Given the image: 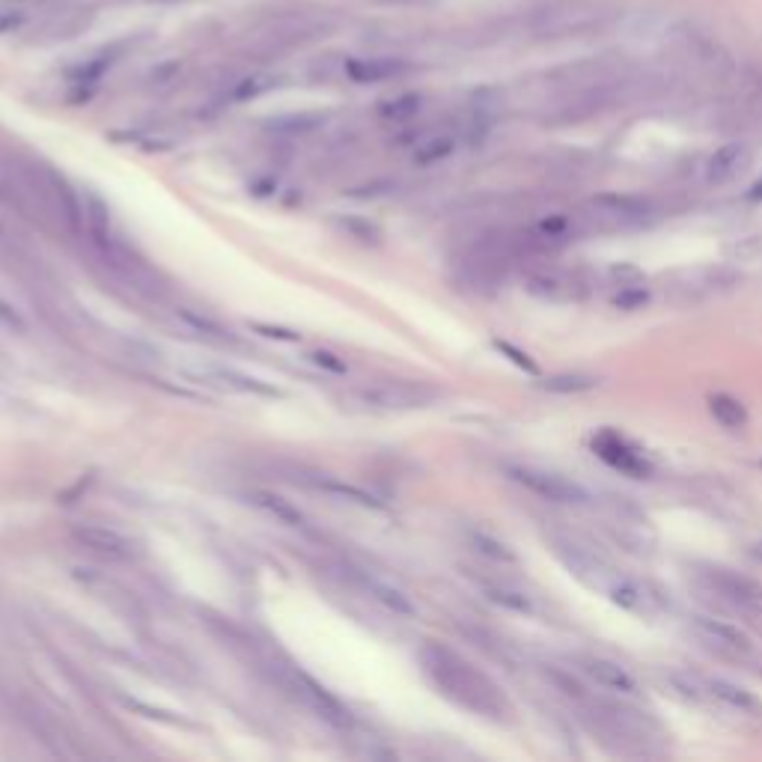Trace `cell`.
<instances>
[{"label":"cell","mask_w":762,"mask_h":762,"mask_svg":"<svg viewBox=\"0 0 762 762\" xmlns=\"http://www.w3.org/2000/svg\"><path fill=\"white\" fill-rule=\"evenodd\" d=\"M495 349H498V352H504L518 370H524V373H530V376H536V373H539V367H536V364H533L524 352H518L515 346H509V343H504V340H495Z\"/></svg>","instance_id":"obj_27"},{"label":"cell","mask_w":762,"mask_h":762,"mask_svg":"<svg viewBox=\"0 0 762 762\" xmlns=\"http://www.w3.org/2000/svg\"><path fill=\"white\" fill-rule=\"evenodd\" d=\"M75 539L90 548L93 554L99 557H108V560H128L131 557V542H128L123 533L111 530V527H99V524H81L75 527Z\"/></svg>","instance_id":"obj_13"},{"label":"cell","mask_w":762,"mask_h":762,"mask_svg":"<svg viewBox=\"0 0 762 762\" xmlns=\"http://www.w3.org/2000/svg\"><path fill=\"white\" fill-rule=\"evenodd\" d=\"M593 387H599V379L596 376H584V373H560V376H551V379L542 381V390L563 393V396H569V393H587Z\"/></svg>","instance_id":"obj_23"},{"label":"cell","mask_w":762,"mask_h":762,"mask_svg":"<svg viewBox=\"0 0 762 762\" xmlns=\"http://www.w3.org/2000/svg\"><path fill=\"white\" fill-rule=\"evenodd\" d=\"M453 149H456V140L450 134H435V137H426L423 143H417L414 161L417 164H438V161L450 158Z\"/></svg>","instance_id":"obj_21"},{"label":"cell","mask_w":762,"mask_h":762,"mask_svg":"<svg viewBox=\"0 0 762 762\" xmlns=\"http://www.w3.org/2000/svg\"><path fill=\"white\" fill-rule=\"evenodd\" d=\"M593 453L605 465H611L614 471H620L632 480H649L652 477V462L637 450L626 435H620L614 429H602V432L593 435Z\"/></svg>","instance_id":"obj_7"},{"label":"cell","mask_w":762,"mask_h":762,"mask_svg":"<svg viewBox=\"0 0 762 762\" xmlns=\"http://www.w3.org/2000/svg\"><path fill=\"white\" fill-rule=\"evenodd\" d=\"M655 203L640 194H596L584 203L581 218L587 230H635L655 221Z\"/></svg>","instance_id":"obj_4"},{"label":"cell","mask_w":762,"mask_h":762,"mask_svg":"<svg viewBox=\"0 0 762 762\" xmlns=\"http://www.w3.org/2000/svg\"><path fill=\"white\" fill-rule=\"evenodd\" d=\"M423 108V99L417 93H402L390 102H384L379 108V114L390 123H405V120H414Z\"/></svg>","instance_id":"obj_22"},{"label":"cell","mask_w":762,"mask_h":762,"mask_svg":"<svg viewBox=\"0 0 762 762\" xmlns=\"http://www.w3.org/2000/svg\"><path fill=\"white\" fill-rule=\"evenodd\" d=\"M114 63H117V51H114V48H111V51H102V54H96L93 60H87L81 69H75V72H72V81H75L81 90H84V87H96Z\"/></svg>","instance_id":"obj_20"},{"label":"cell","mask_w":762,"mask_h":762,"mask_svg":"<svg viewBox=\"0 0 762 762\" xmlns=\"http://www.w3.org/2000/svg\"><path fill=\"white\" fill-rule=\"evenodd\" d=\"M709 411L730 432H739V429L748 426V408L736 396H730V393H712L709 396Z\"/></svg>","instance_id":"obj_17"},{"label":"cell","mask_w":762,"mask_h":762,"mask_svg":"<svg viewBox=\"0 0 762 762\" xmlns=\"http://www.w3.org/2000/svg\"><path fill=\"white\" fill-rule=\"evenodd\" d=\"M748 200H754V203H757V200H762V179L757 182V185H754V188H751V191H748Z\"/></svg>","instance_id":"obj_34"},{"label":"cell","mask_w":762,"mask_h":762,"mask_svg":"<svg viewBox=\"0 0 762 762\" xmlns=\"http://www.w3.org/2000/svg\"><path fill=\"white\" fill-rule=\"evenodd\" d=\"M420 661H423L426 676L435 682V688L447 700H453L456 706H462L474 715H483L492 721H509L512 706L504 697V691L486 673H480L471 661H465L459 652H453L441 643H426L420 652Z\"/></svg>","instance_id":"obj_1"},{"label":"cell","mask_w":762,"mask_h":762,"mask_svg":"<svg viewBox=\"0 0 762 762\" xmlns=\"http://www.w3.org/2000/svg\"><path fill=\"white\" fill-rule=\"evenodd\" d=\"M51 185H54V191H57V200L63 203V209H66V218H69V224H72V230H78L81 227V203H78V194L69 188V182L63 179V176H57V173H51Z\"/></svg>","instance_id":"obj_26"},{"label":"cell","mask_w":762,"mask_h":762,"mask_svg":"<svg viewBox=\"0 0 762 762\" xmlns=\"http://www.w3.org/2000/svg\"><path fill=\"white\" fill-rule=\"evenodd\" d=\"M310 358H313V364L328 367L331 373H346V364H343V361H337V355H331V352H313Z\"/></svg>","instance_id":"obj_30"},{"label":"cell","mask_w":762,"mask_h":762,"mask_svg":"<svg viewBox=\"0 0 762 762\" xmlns=\"http://www.w3.org/2000/svg\"><path fill=\"white\" fill-rule=\"evenodd\" d=\"M259 90H265V78H248V81H242V84L236 87L233 99H236V102H248V99H254Z\"/></svg>","instance_id":"obj_28"},{"label":"cell","mask_w":762,"mask_h":762,"mask_svg":"<svg viewBox=\"0 0 762 762\" xmlns=\"http://www.w3.org/2000/svg\"><path fill=\"white\" fill-rule=\"evenodd\" d=\"M527 292L548 304H575L587 298L590 283L581 271L569 268H536L527 274Z\"/></svg>","instance_id":"obj_6"},{"label":"cell","mask_w":762,"mask_h":762,"mask_svg":"<svg viewBox=\"0 0 762 762\" xmlns=\"http://www.w3.org/2000/svg\"><path fill=\"white\" fill-rule=\"evenodd\" d=\"M254 331L265 334V337H274V340H289V343L301 340V334H295V331H283V328H271V325H254Z\"/></svg>","instance_id":"obj_31"},{"label":"cell","mask_w":762,"mask_h":762,"mask_svg":"<svg viewBox=\"0 0 762 762\" xmlns=\"http://www.w3.org/2000/svg\"><path fill=\"white\" fill-rule=\"evenodd\" d=\"M751 557H754V560H762V542H757V545H754V551H751Z\"/></svg>","instance_id":"obj_35"},{"label":"cell","mask_w":762,"mask_h":762,"mask_svg":"<svg viewBox=\"0 0 762 762\" xmlns=\"http://www.w3.org/2000/svg\"><path fill=\"white\" fill-rule=\"evenodd\" d=\"M203 379H218V384H224V387H236V390H242V393H259V396H277V390L274 387H268V384H262L254 376H245V373H236V370H206V373H200Z\"/></svg>","instance_id":"obj_19"},{"label":"cell","mask_w":762,"mask_h":762,"mask_svg":"<svg viewBox=\"0 0 762 762\" xmlns=\"http://www.w3.org/2000/svg\"><path fill=\"white\" fill-rule=\"evenodd\" d=\"M87 221H90V233L96 236V242L99 245H105L108 239H111V218H108V206L96 197V194H90V203H87Z\"/></svg>","instance_id":"obj_25"},{"label":"cell","mask_w":762,"mask_h":762,"mask_svg":"<svg viewBox=\"0 0 762 762\" xmlns=\"http://www.w3.org/2000/svg\"><path fill=\"white\" fill-rule=\"evenodd\" d=\"M507 477L548 504L581 507L590 501L584 486H578L575 480H566L563 474H554V471H542V468H530V465H509Z\"/></svg>","instance_id":"obj_5"},{"label":"cell","mask_w":762,"mask_h":762,"mask_svg":"<svg viewBox=\"0 0 762 762\" xmlns=\"http://www.w3.org/2000/svg\"><path fill=\"white\" fill-rule=\"evenodd\" d=\"M670 682L691 700L697 703H712V706H721L727 712H736L742 718H762V700L748 691L745 685H736L730 679H721V676H703V673H673Z\"/></svg>","instance_id":"obj_3"},{"label":"cell","mask_w":762,"mask_h":762,"mask_svg":"<svg viewBox=\"0 0 762 762\" xmlns=\"http://www.w3.org/2000/svg\"><path fill=\"white\" fill-rule=\"evenodd\" d=\"M483 593H486V599H489V602H495V605L507 608V611H512V614H527V617L539 614L536 599H533L530 593H524V590L512 587V584H486V587H483Z\"/></svg>","instance_id":"obj_16"},{"label":"cell","mask_w":762,"mask_h":762,"mask_svg":"<svg viewBox=\"0 0 762 762\" xmlns=\"http://www.w3.org/2000/svg\"><path fill=\"white\" fill-rule=\"evenodd\" d=\"M751 158H754V152H751L748 143L730 140V143H724V146H718L715 152L706 155V161H703V182L715 185V188L727 185V182H733L736 176H742L751 167Z\"/></svg>","instance_id":"obj_10"},{"label":"cell","mask_w":762,"mask_h":762,"mask_svg":"<svg viewBox=\"0 0 762 762\" xmlns=\"http://www.w3.org/2000/svg\"><path fill=\"white\" fill-rule=\"evenodd\" d=\"M361 396L367 405L390 411V408H423L438 399V390L417 381H384L379 387H367Z\"/></svg>","instance_id":"obj_9"},{"label":"cell","mask_w":762,"mask_h":762,"mask_svg":"<svg viewBox=\"0 0 762 762\" xmlns=\"http://www.w3.org/2000/svg\"><path fill=\"white\" fill-rule=\"evenodd\" d=\"M0 322H3V325H12V328H24L21 316H18L9 304H3V301H0Z\"/></svg>","instance_id":"obj_32"},{"label":"cell","mask_w":762,"mask_h":762,"mask_svg":"<svg viewBox=\"0 0 762 762\" xmlns=\"http://www.w3.org/2000/svg\"><path fill=\"white\" fill-rule=\"evenodd\" d=\"M376 3H384V6H429L435 0H376Z\"/></svg>","instance_id":"obj_33"},{"label":"cell","mask_w":762,"mask_h":762,"mask_svg":"<svg viewBox=\"0 0 762 762\" xmlns=\"http://www.w3.org/2000/svg\"><path fill=\"white\" fill-rule=\"evenodd\" d=\"M411 72V63L402 57H352L346 60V75L355 84H381L396 81Z\"/></svg>","instance_id":"obj_12"},{"label":"cell","mask_w":762,"mask_h":762,"mask_svg":"<svg viewBox=\"0 0 762 762\" xmlns=\"http://www.w3.org/2000/svg\"><path fill=\"white\" fill-rule=\"evenodd\" d=\"M295 483H301V486H307V489H313V492H325V495H334V498L355 501V504H361V507H379V501H376L373 495H367V492H361V489H355V486H349V483H343V480H337V477H328V474L298 477Z\"/></svg>","instance_id":"obj_15"},{"label":"cell","mask_w":762,"mask_h":762,"mask_svg":"<svg viewBox=\"0 0 762 762\" xmlns=\"http://www.w3.org/2000/svg\"><path fill=\"white\" fill-rule=\"evenodd\" d=\"M21 21H24V12H21V9H0V33L18 30Z\"/></svg>","instance_id":"obj_29"},{"label":"cell","mask_w":762,"mask_h":762,"mask_svg":"<svg viewBox=\"0 0 762 762\" xmlns=\"http://www.w3.org/2000/svg\"><path fill=\"white\" fill-rule=\"evenodd\" d=\"M575 664L590 682H596L599 688H605L617 697H635L637 694V679L620 661H611L602 655H581Z\"/></svg>","instance_id":"obj_11"},{"label":"cell","mask_w":762,"mask_h":762,"mask_svg":"<svg viewBox=\"0 0 762 762\" xmlns=\"http://www.w3.org/2000/svg\"><path fill=\"white\" fill-rule=\"evenodd\" d=\"M251 498H254L256 507H262L265 512H271L274 518H280V521H286V524H292V527H301V524H304V515H301L298 509L292 507L289 501L271 495V492H254Z\"/></svg>","instance_id":"obj_24"},{"label":"cell","mask_w":762,"mask_h":762,"mask_svg":"<svg viewBox=\"0 0 762 762\" xmlns=\"http://www.w3.org/2000/svg\"><path fill=\"white\" fill-rule=\"evenodd\" d=\"M688 629L694 632V637H697L703 646H709L712 652H718V655H724V658L739 661V658H751V655H754L751 637L745 635L739 626L727 623V620H715V617L697 614V617L688 620Z\"/></svg>","instance_id":"obj_8"},{"label":"cell","mask_w":762,"mask_h":762,"mask_svg":"<svg viewBox=\"0 0 762 762\" xmlns=\"http://www.w3.org/2000/svg\"><path fill=\"white\" fill-rule=\"evenodd\" d=\"M468 545L480 554V557H486V560H492V563H515L518 557H515V551L509 548L504 539H498L495 533H489V530H468Z\"/></svg>","instance_id":"obj_18"},{"label":"cell","mask_w":762,"mask_h":762,"mask_svg":"<svg viewBox=\"0 0 762 762\" xmlns=\"http://www.w3.org/2000/svg\"><path fill=\"white\" fill-rule=\"evenodd\" d=\"M349 572V578L364 590V593H370L376 602H381L387 611H393V614H402V617H411L414 614V605H411V599L402 593V590H396V587H390V584H384L381 578L376 575H370V572H364V569H346Z\"/></svg>","instance_id":"obj_14"},{"label":"cell","mask_w":762,"mask_h":762,"mask_svg":"<svg viewBox=\"0 0 762 762\" xmlns=\"http://www.w3.org/2000/svg\"><path fill=\"white\" fill-rule=\"evenodd\" d=\"M694 578H697V587L706 596H712L721 608L742 617L751 629H757L762 635L760 581H754L748 575H739V572H730V569H721V566H703Z\"/></svg>","instance_id":"obj_2"}]
</instances>
